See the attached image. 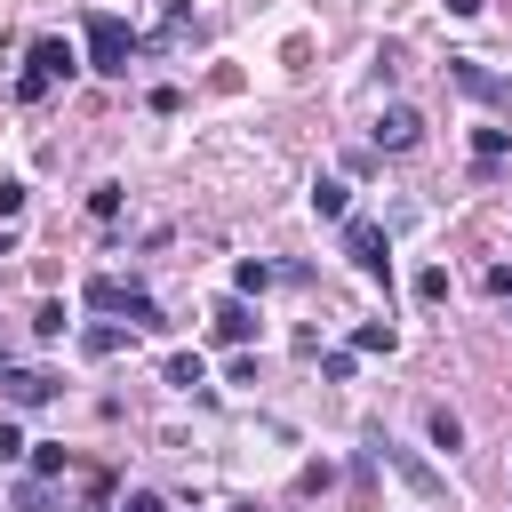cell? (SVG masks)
Wrapping results in <instances>:
<instances>
[{"instance_id":"cell-1","label":"cell","mask_w":512,"mask_h":512,"mask_svg":"<svg viewBox=\"0 0 512 512\" xmlns=\"http://www.w3.org/2000/svg\"><path fill=\"white\" fill-rule=\"evenodd\" d=\"M80 32H88V72H104V80H120L128 56H144V32H128V16H112V8H88Z\"/></svg>"},{"instance_id":"cell-2","label":"cell","mask_w":512,"mask_h":512,"mask_svg":"<svg viewBox=\"0 0 512 512\" xmlns=\"http://www.w3.org/2000/svg\"><path fill=\"white\" fill-rule=\"evenodd\" d=\"M72 72H80V56H72L56 32H48V40H32V56H24V80H16V104H40V96H48L56 80H72Z\"/></svg>"},{"instance_id":"cell-3","label":"cell","mask_w":512,"mask_h":512,"mask_svg":"<svg viewBox=\"0 0 512 512\" xmlns=\"http://www.w3.org/2000/svg\"><path fill=\"white\" fill-rule=\"evenodd\" d=\"M88 304H96V312H128L136 328H168V312H160L136 280H120V272H96V280H88Z\"/></svg>"},{"instance_id":"cell-4","label":"cell","mask_w":512,"mask_h":512,"mask_svg":"<svg viewBox=\"0 0 512 512\" xmlns=\"http://www.w3.org/2000/svg\"><path fill=\"white\" fill-rule=\"evenodd\" d=\"M344 256H352V272L392 280V240H384V224H376V216H344Z\"/></svg>"},{"instance_id":"cell-5","label":"cell","mask_w":512,"mask_h":512,"mask_svg":"<svg viewBox=\"0 0 512 512\" xmlns=\"http://www.w3.org/2000/svg\"><path fill=\"white\" fill-rule=\"evenodd\" d=\"M376 456H384V464L400 472V488H408V496H424V504H440V496H448V480H440V472H432V464H424L416 448H392V440L376 432Z\"/></svg>"},{"instance_id":"cell-6","label":"cell","mask_w":512,"mask_h":512,"mask_svg":"<svg viewBox=\"0 0 512 512\" xmlns=\"http://www.w3.org/2000/svg\"><path fill=\"white\" fill-rule=\"evenodd\" d=\"M448 80H456L464 96H480V104H496V112H512V72H488L480 56H448Z\"/></svg>"},{"instance_id":"cell-7","label":"cell","mask_w":512,"mask_h":512,"mask_svg":"<svg viewBox=\"0 0 512 512\" xmlns=\"http://www.w3.org/2000/svg\"><path fill=\"white\" fill-rule=\"evenodd\" d=\"M424 144V112L416 104H384L376 112V152H416Z\"/></svg>"},{"instance_id":"cell-8","label":"cell","mask_w":512,"mask_h":512,"mask_svg":"<svg viewBox=\"0 0 512 512\" xmlns=\"http://www.w3.org/2000/svg\"><path fill=\"white\" fill-rule=\"evenodd\" d=\"M208 328H216V344H248V336H256V312H248V296H224V304L208 312Z\"/></svg>"},{"instance_id":"cell-9","label":"cell","mask_w":512,"mask_h":512,"mask_svg":"<svg viewBox=\"0 0 512 512\" xmlns=\"http://www.w3.org/2000/svg\"><path fill=\"white\" fill-rule=\"evenodd\" d=\"M0 384H8V400H16V408H40V400H56V376H48V368H8Z\"/></svg>"},{"instance_id":"cell-10","label":"cell","mask_w":512,"mask_h":512,"mask_svg":"<svg viewBox=\"0 0 512 512\" xmlns=\"http://www.w3.org/2000/svg\"><path fill=\"white\" fill-rule=\"evenodd\" d=\"M312 216H320V224H344V216H352V184L320 176V184H312Z\"/></svg>"},{"instance_id":"cell-11","label":"cell","mask_w":512,"mask_h":512,"mask_svg":"<svg viewBox=\"0 0 512 512\" xmlns=\"http://www.w3.org/2000/svg\"><path fill=\"white\" fill-rule=\"evenodd\" d=\"M504 152H512V128H472V160H480V176H496Z\"/></svg>"},{"instance_id":"cell-12","label":"cell","mask_w":512,"mask_h":512,"mask_svg":"<svg viewBox=\"0 0 512 512\" xmlns=\"http://www.w3.org/2000/svg\"><path fill=\"white\" fill-rule=\"evenodd\" d=\"M80 352H88V360H112V352H128V328L96 320V328H80Z\"/></svg>"},{"instance_id":"cell-13","label":"cell","mask_w":512,"mask_h":512,"mask_svg":"<svg viewBox=\"0 0 512 512\" xmlns=\"http://www.w3.org/2000/svg\"><path fill=\"white\" fill-rule=\"evenodd\" d=\"M8 512H56V480H16L8 488Z\"/></svg>"},{"instance_id":"cell-14","label":"cell","mask_w":512,"mask_h":512,"mask_svg":"<svg viewBox=\"0 0 512 512\" xmlns=\"http://www.w3.org/2000/svg\"><path fill=\"white\" fill-rule=\"evenodd\" d=\"M168 384H176V392H208V368H200V352H176V360H168Z\"/></svg>"},{"instance_id":"cell-15","label":"cell","mask_w":512,"mask_h":512,"mask_svg":"<svg viewBox=\"0 0 512 512\" xmlns=\"http://www.w3.org/2000/svg\"><path fill=\"white\" fill-rule=\"evenodd\" d=\"M64 472H72V448L40 440V448H32V480H64Z\"/></svg>"},{"instance_id":"cell-16","label":"cell","mask_w":512,"mask_h":512,"mask_svg":"<svg viewBox=\"0 0 512 512\" xmlns=\"http://www.w3.org/2000/svg\"><path fill=\"white\" fill-rule=\"evenodd\" d=\"M272 280H280V264H256V256H248V264L232 272V288H240V296H264Z\"/></svg>"},{"instance_id":"cell-17","label":"cell","mask_w":512,"mask_h":512,"mask_svg":"<svg viewBox=\"0 0 512 512\" xmlns=\"http://www.w3.org/2000/svg\"><path fill=\"white\" fill-rule=\"evenodd\" d=\"M432 448H448V456L464 448V416L456 408H432Z\"/></svg>"},{"instance_id":"cell-18","label":"cell","mask_w":512,"mask_h":512,"mask_svg":"<svg viewBox=\"0 0 512 512\" xmlns=\"http://www.w3.org/2000/svg\"><path fill=\"white\" fill-rule=\"evenodd\" d=\"M32 336H40V344H56V336H64V296H48V304L32 312Z\"/></svg>"},{"instance_id":"cell-19","label":"cell","mask_w":512,"mask_h":512,"mask_svg":"<svg viewBox=\"0 0 512 512\" xmlns=\"http://www.w3.org/2000/svg\"><path fill=\"white\" fill-rule=\"evenodd\" d=\"M392 344H400V336H392L384 320H360V328H352V352H392Z\"/></svg>"},{"instance_id":"cell-20","label":"cell","mask_w":512,"mask_h":512,"mask_svg":"<svg viewBox=\"0 0 512 512\" xmlns=\"http://www.w3.org/2000/svg\"><path fill=\"white\" fill-rule=\"evenodd\" d=\"M416 296L440 304V296H448V264H424V272H416Z\"/></svg>"},{"instance_id":"cell-21","label":"cell","mask_w":512,"mask_h":512,"mask_svg":"<svg viewBox=\"0 0 512 512\" xmlns=\"http://www.w3.org/2000/svg\"><path fill=\"white\" fill-rule=\"evenodd\" d=\"M88 216H104V224H112V216H120V184H96V192H88Z\"/></svg>"},{"instance_id":"cell-22","label":"cell","mask_w":512,"mask_h":512,"mask_svg":"<svg viewBox=\"0 0 512 512\" xmlns=\"http://www.w3.org/2000/svg\"><path fill=\"white\" fill-rule=\"evenodd\" d=\"M320 376L328 384H352V352H320Z\"/></svg>"},{"instance_id":"cell-23","label":"cell","mask_w":512,"mask_h":512,"mask_svg":"<svg viewBox=\"0 0 512 512\" xmlns=\"http://www.w3.org/2000/svg\"><path fill=\"white\" fill-rule=\"evenodd\" d=\"M8 216H24V184H16V176H0V224H8Z\"/></svg>"},{"instance_id":"cell-24","label":"cell","mask_w":512,"mask_h":512,"mask_svg":"<svg viewBox=\"0 0 512 512\" xmlns=\"http://www.w3.org/2000/svg\"><path fill=\"white\" fill-rule=\"evenodd\" d=\"M120 512H168V496H152V488H128V504Z\"/></svg>"},{"instance_id":"cell-25","label":"cell","mask_w":512,"mask_h":512,"mask_svg":"<svg viewBox=\"0 0 512 512\" xmlns=\"http://www.w3.org/2000/svg\"><path fill=\"white\" fill-rule=\"evenodd\" d=\"M488 296H512V264H488V280H480Z\"/></svg>"},{"instance_id":"cell-26","label":"cell","mask_w":512,"mask_h":512,"mask_svg":"<svg viewBox=\"0 0 512 512\" xmlns=\"http://www.w3.org/2000/svg\"><path fill=\"white\" fill-rule=\"evenodd\" d=\"M8 456H24V432H16L8 416H0V464H8Z\"/></svg>"},{"instance_id":"cell-27","label":"cell","mask_w":512,"mask_h":512,"mask_svg":"<svg viewBox=\"0 0 512 512\" xmlns=\"http://www.w3.org/2000/svg\"><path fill=\"white\" fill-rule=\"evenodd\" d=\"M480 8H488V0H448V16H480Z\"/></svg>"},{"instance_id":"cell-28","label":"cell","mask_w":512,"mask_h":512,"mask_svg":"<svg viewBox=\"0 0 512 512\" xmlns=\"http://www.w3.org/2000/svg\"><path fill=\"white\" fill-rule=\"evenodd\" d=\"M224 512H256V504H248V496H240V504H224Z\"/></svg>"},{"instance_id":"cell-29","label":"cell","mask_w":512,"mask_h":512,"mask_svg":"<svg viewBox=\"0 0 512 512\" xmlns=\"http://www.w3.org/2000/svg\"><path fill=\"white\" fill-rule=\"evenodd\" d=\"M0 256H16V240H8V232H0Z\"/></svg>"}]
</instances>
